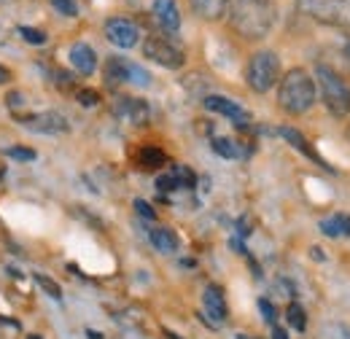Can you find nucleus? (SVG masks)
Listing matches in <instances>:
<instances>
[{
    "mask_svg": "<svg viewBox=\"0 0 350 339\" xmlns=\"http://www.w3.org/2000/svg\"><path fill=\"white\" fill-rule=\"evenodd\" d=\"M76 97H79V103H81L84 108H94V105L100 103V94H97L94 89H79Z\"/></svg>",
    "mask_w": 350,
    "mask_h": 339,
    "instance_id": "393cba45",
    "label": "nucleus"
},
{
    "mask_svg": "<svg viewBox=\"0 0 350 339\" xmlns=\"http://www.w3.org/2000/svg\"><path fill=\"white\" fill-rule=\"evenodd\" d=\"M113 116L127 122V124L140 127V124L148 122V105L143 100H137V97H116L113 100Z\"/></svg>",
    "mask_w": 350,
    "mask_h": 339,
    "instance_id": "9d476101",
    "label": "nucleus"
},
{
    "mask_svg": "<svg viewBox=\"0 0 350 339\" xmlns=\"http://www.w3.org/2000/svg\"><path fill=\"white\" fill-rule=\"evenodd\" d=\"M8 81H11V73H8V68L0 65V84H8Z\"/></svg>",
    "mask_w": 350,
    "mask_h": 339,
    "instance_id": "7c9ffc66",
    "label": "nucleus"
},
{
    "mask_svg": "<svg viewBox=\"0 0 350 339\" xmlns=\"http://www.w3.org/2000/svg\"><path fill=\"white\" fill-rule=\"evenodd\" d=\"M348 59H350V43H348Z\"/></svg>",
    "mask_w": 350,
    "mask_h": 339,
    "instance_id": "72a5a7b5",
    "label": "nucleus"
},
{
    "mask_svg": "<svg viewBox=\"0 0 350 339\" xmlns=\"http://www.w3.org/2000/svg\"><path fill=\"white\" fill-rule=\"evenodd\" d=\"M286 318H288V326H291V329H297V331H305L307 318H305V310H302V304L291 301V304L286 307Z\"/></svg>",
    "mask_w": 350,
    "mask_h": 339,
    "instance_id": "412c9836",
    "label": "nucleus"
},
{
    "mask_svg": "<svg viewBox=\"0 0 350 339\" xmlns=\"http://www.w3.org/2000/svg\"><path fill=\"white\" fill-rule=\"evenodd\" d=\"M259 310H262L264 321L275 326V321H278V312H275V307H272V301H267V299H262V301H259Z\"/></svg>",
    "mask_w": 350,
    "mask_h": 339,
    "instance_id": "c85d7f7f",
    "label": "nucleus"
},
{
    "mask_svg": "<svg viewBox=\"0 0 350 339\" xmlns=\"http://www.w3.org/2000/svg\"><path fill=\"white\" fill-rule=\"evenodd\" d=\"M148 240H151V245H154L159 254H175L178 245H180L178 234H175L170 226H157V229H151Z\"/></svg>",
    "mask_w": 350,
    "mask_h": 339,
    "instance_id": "f3484780",
    "label": "nucleus"
},
{
    "mask_svg": "<svg viewBox=\"0 0 350 339\" xmlns=\"http://www.w3.org/2000/svg\"><path fill=\"white\" fill-rule=\"evenodd\" d=\"M105 38L119 46V49H132L140 41V27L132 22V19H124V16H113L105 22Z\"/></svg>",
    "mask_w": 350,
    "mask_h": 339,
    "instance_id": "0eeeda50",
    "label": "nucleus"
},
{
    "mask_svg": "<svg viewBox=\"0 0 350 339\" xmlns=\"http://www.w3.org/2000/svg\"><path fill=\"white\" fill-rule=\"evenodd\" d=\"M278 103L288 116L307 113L315 105V79L302 68L288 70L278 84Z\"/></svg>",
    "mask_w": 350,
    "mask_h": 339,
    "instance_id": "f03ea898",
    "label": "nucleus"
},
{
    "mask_svg": "<svg viewBox=\"0 0 350 339\" xmlns=\"http://www.w3.org/2000/svg\"><path fill=\"white\" fill-rule=\"evenodd\" d=\"M211 146H213V151L224 157V159H240L245 151H243V143H237V140H232V137H213L211 140Z\"/></svg>",
    "mask_w": 350,
    "mask_h": 339,
    "instance_id": "aec40b11",
    "label": "nucleus"
},
{
    "mask_svg": "<svg viewBox=\"0 0 350 339\" xmlns=\"http://www.w3.org/2000/svg\"><path fill=\"white\" fill-rule=\"evenodd\" d=\"M30 339H41V337H30Z\"/></svg>",
    "mask_w": 350,
    "mask_h": 339,
    "instance_id": "f704fd0d",
    "label": "nucleus"
},
{
    "mask_svg": "<svg viewBox=\"0 0 350 339\" xmlns=\"http://www.w3.org/2000/svg\"><path fill=\"white\" fill-rule=\"evenodd\" d=\"M130 59L124 57H108L105 59V68H103V76H105V84L116 86V84H130Z\"/></svg>",
    "mask_w": 350,
    "mask_h": 339,
    "instance_id": "4468645a",
    "label": "nucleus"
},
{
    "mask_svg": "<svg viewBox=\"0 0 350 339\" xmlns=\"http://www.w3.org/2000/svg\"><path fill=\"white\" fill-rule=\"evenodd\" d=\"M321 232L326 237H350V215L337 213L332 218H323L321 221Z\"/></svg>",
    "mask_w": 350,
    "mask_h": 339,
    "instance_id": "a211bd4d",
    "label": "nucleus"
},
{
    "mask_svg": "<svg viewBox=\"0 0 350 339\" xmlns=\"http://www.w3.org/2000/svg\"><path fill=\"white\" fill-rule=\"evenodd\" d=\"M315 81L321 89V100L329 108L332 116L345 119L350 113V86L340 79V73L329 65H318L315 68Z\"/></svg>",
    "mask_w": 350,
    "mask_h": 339,
    "instance_id": "7ed1b4c3",
    "label": "nucleus"
},
{
    "mask_svg": "<svg viewBox=\"0 0 350 339\" xmlns=\"http://www.w3.org/2000/svg\"><path fill=\"white\" fill-rule=\"evenodd\" d=\"M51 5L62 14V16H76L79 14V5H76V0H51Z\"/></svg>",
    "mask_w": 350,
    "mask_h": 339,
    "instance_id": "bb28decb",
    "label": "nucleus"
},
{
    "mask_svg": "<svg viewBox=\"0 0 350 339\" xmlns=\"http://www.w3.org/2000/svg\"><path fill=\"white\" fill-rule=\"evenodd\" d=\"M310 19L332 27H350V0H297Z\"/></svg>",
    "mask_w": 350,
    "mask_h": 339,
    "instance_id": "39448f33",
    "label": "nucleus"
},
{
    "mask_svg": "<svg viewBox=\"0 0 350 339\" xmlns=\"http://www.w3.org/2000/svg\"><path fill=\"white\" fill-rule=\"evenodd\" d=\"M202 105H205L208 111H213V113H221V116L232 119L237 127H248V122H251V113H248L240 103H234V100H229V97L208 94V97L202 100Z\"/></svg>",
    "mask_w": 350,
    "mask_h": 339,
    "instance_id": "6e6552de",
    "label": "nucleus"
},
{
    "mask_svg": "<svg viewBox=\"0 0 350 339\" xmlns=\"http://www.w3.org/2000/svg\"><path fill=\"white\" fill-rule=\"evenodd\" d=\"M87 337H89V339H105L103 334H100V331H92V329L87 331Z\"/></svg>",
    "mask_w": 350,
    "mask_h": 339,
    "instance_id": "2f4dec72",
    "label": "nucleus"
},
{
    "mask_svg": "<svg viewBox=\"0 0 350 339\" xmlns=\"http://www.w3.org/2000/svg\"><path fill=\"white\" fill-rule=\"evenodd\" d=\"M167 337H170V339H180V337H175V334H167Z\"/></svg>",
    "mask_w": 350,
    "mask_h": 339,
    "instance_id": "473e14b6",
    "label": "nucleus"
},
{
    "mask_svg": "<svg viewBox=\"0 0 350 339\" xmlns=\"http://www.w3.org/2000/svg\"><path fill=\"white\" fill-rule=\"evenodd\" d=\"M272 339H288V334H286V329H280V326H272Z\"/></svg>",
    "mask_w": 350,
    "mask_h": 339,
    "instance_id": "c756f323",
    "label": "nucleus"
},
{
    "mask_svg": "<svg viewBox=\"0 0 350 339\" xmlns=\"http://www.w3.org/2000/svg\"><path fill=\"white\" fill-rule=\"evenodd\" d=\"M278 79H280V59H278V54L275 51H256L251 59H248V65H245V81L248 86L254 89V92H269L272 86L278 84Z\"/></svg>",
    "mask_w": 350,
    "mask_h": 339,
    "instance_id": "20e7f679",
    "label": "nucleus"
},
{
    "mask_svg": "<svg viewBox=\"0 0 350 339\" xmlns=\"http://www.w3.org/2000/svg\"><path fill=\"white\" fill-rule=\"evenodd\" d=\"M19 36H22V41L30 43V46H44L46 43V33L36 30V27H19Z\"/></svg>",
    "mask_w": 350,
    "mask_h": 339,
    "instance_id": "b1692460",
    "label": "nucleus"
},
{
    "mask_svg": "<svg viewBox=\"0 0 350 339\" xmlns=\"http://www.w3.org/2000/svg\"><path fill=\"white\" fill-rule=\"evenodd\" d=\"M229 27L245 41H262L275 25L272 0H229L226 5Z\"/></svg>",
    "mask_w": 350,
    "mask_h": 339,
    "instance_id": "f257e3e1",
    "label": "nucleus"
},
{
    "mask_svg": "<svg viewBox=\"0 0 350 339\" xmlns=\"http://www.w3.org/2000/svg\"><path fill=\"white\" fill-rule=\"evenodd\" d=\"M143 57L157 62V65H162V68H167V70H178L186 62V54L170 38H162V36H148L143 41Z\"/></svg>",
    "mask_w": 350,
    "mask_h": 339,
    "instance_id": "423d86ee",
    "label": "nucleus"
},
{
    "mask_svg": "<svg viewBox=\"0 0 350 339\" xmlns=\"http://www.w3.org/2000/svg\"><path fill=\"white\" fill-rule=\"evenodd\" d=\"M5 154H8L11 159H16V162H33V159H36V151H33V148H19V146L8 148Z\"/></svg>",
    "mask_w": 350,
    "mask_h": 339,
    "instance_id": "a878e982",
    "label": "nucleus"
},
{
    "mask_svg": "<svg viewBox=\"0 0 350 339\" xmlns=\"http://www.w3.org/2000/svg\"><path fill=\"white\" fill-rule=\"evenodd\" d=\"M70 65L81 73V76H92L97 70V54L89 43H73L70 46Z\"/></svg>",
    "mask_w": 350,
    "mask_h": 339,
    "instance_id": "f8f14e48",
    "label": "nucleus"
},
{
    "mask_svg": "<svg viewBox=\"0 0 350 339\" xmlns=\"http://www.w3.org/2000/svg\"><path fill=\"white\" fill-rule=\"evenodd\" d=\"M135 211H137V215H140V218H146V221H154V218H157L154 208H151L146 200H135Z\"/></svg>",
    "mask_w": 350,
    "mask_h": 339,
    "instance_id": "cd10ccee",
    "label": "nucleus"
},
{
    "mask_svg": "<svg viewBox=\"0 0 350 339\" xmlns=\"http://www.w3.org/2000/svg\"><path fill=\"white\" fill-rule=\"evenodd\" d=\"M189 5H191V11L200 16V19H205V22H216L221 16H226V5H229V0H189Z\"/></svg>",
    "mask_w": 350,
    "mask_h": 339,
    "instance_id": "dca6fc26",
    "label": "nucleus"
},
{
    "mask_svg": "<svg viewBox=\"0 0 350 339\" xmlns=\"http://www.w3.org/2000/svg\"><path fill=\"white\" fill-rule=\"evenodd\" d=\"M33 277H36V283H38V286H41V288H44L46 294L54 299V301H59V299H62V288H59V286H57L51 277H46L44 272H36Z\"/></svg>",
    "mask_w": 350,
    "mask_h": 339,
    "instance_id": "4be33fe9",
    "label": "nucleus"
},
{
    "mask_svg": "<svg viewBox=\"0 0 350 339\" xmlns=\"http://www.w3.org/2000/svg\"><path fill=\"white\" fill-rule=\"evenodd\" d=\"M165 162H167V157H165V151H159L157 146H143V148L137 151V165L143 170H159V167H165Z\"/></svg>",
    "mask_w": 350,
    "mask_h": 339,
    "instance_id": "6ab92c4d",
    "label": "nucleus"
},
{
    "mask_svg": "<svg viewBox=\"0 0 350 339\" xmlns=\"http://www.w3.org/2000/svg\"><path fill=\"white\" fill-rule=\"evenodd\" d=\"M151 14H154V19L159 22L162 30H167V33L180 30V11H178L175 0H154L151 3Z\"/></svg>",
    "mask_w": 350,
    "mask_h": 339,
    "instance_id": "9b49d317",
    "label": "nucleus"
},
{
    "mask_svg": "<svg viewBox=\"0 0 350 339\" xmlns=\"http://www.w3.org/2000/svg\"><path fill=\"white\" fill-rule=\"evenodd\" d=\"M22 127L30 129V132H38V135H62V132H68V119L62 113L44 111V113L25 116L22 119Z\"/></svg>",
    "mask_w": 350,
    "mask_h": 339,
    "instance_id": "1a4fd4ad",
    "label": "nucleus"
},
{
    "mask_svg": "<svg viewBox=\"0 0 350 339\" xmlns=\"http://www.w3.org/2000/svg\"><path fill=\"white\" fill-rule=\"evenodd\" d=\"M130 84L135 86H151V73L146 70V68H140V65H130Z\"/></svg>",
    "mask_w": 350,
    "mask_h": 339,
    "instance_id": "5701e85b",
    "label": "nucleus"
},
{
    "mask_svg": "<svg viewBox=\"0 0 350 339\" xmlns=\"http://www.w3.org/2000/svg\"><path fill=\"white\" fill-rule=\"evenodd\" d=\"M202 304H205V312L213 323H224L226 321V299H224V291H221L216 283H211L202 294Z\"/></svg>",
    "mask_w": 350,
    "mask_h": 339,
    "instance_id": "ddd939ff",
    "label": "nucleus"
},
{
    "mask_svg": "<svg viewBox=\"0 0 350 339\" xmlns=\"http://www.w3.org/2000/svg\"><path fill=\"white\" fill-rule=\"evenodd\" d=\"M280 135H283V137H286V140H288V143H291L297 151H302L307 159L318 162V165H321L323 170H334V167H329V162H323V159H321V154H318V151H315V148L307 143V137L302 135V132H297L294 127H283V129H280Z\"/></svg>",
    "mask_w": 350,
    "mask_h": 339,
    "instance_id": "2eb2a0df",
    "label": "nucleus"
}]
</instances>
